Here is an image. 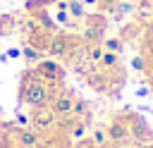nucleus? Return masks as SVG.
Returning a JSON list of instances; mask_svg holds the SVG:
<instances>
[{
	"mask_svg": "<svg viewBox=\"0 0 153 148\" xmlns=\"http://www.w3.org/2000/svg\"><path fill=\"white\" fill-rule=\"evenodd\" d=\"M14 17L12 14H5V17H0V36H7L10 31H14Z\"/></svg>",
	"mask_w": 153,
	"mask_h": 148,
	"instance_id": "nucleus-19",
	"label": "nucleus"
},
{
	"mask_svg": "<svg viewBox=\"0 0 153 148\" xmlns=\"http://www.w3.org/2000/svg\"><path fill=\"white\" fill-rule=\"evenodd\" d=\"M100 55H103V45H84V57H86L93 67H98Z\"/></svg>",
	"mask_w": 153,
	"mask_h": 148,
	"instance_id": "nucleus-15",
	"label": "nucleus"
},
{
	"mask_svg": "<svg viewBox=\"0 0 153 148\" xmlns=\"http://www.w3.org/2000/svg\"><path fill=\"white\" fill-rule=\"evenodd\" d=\"M98 69L108 76H120L122 74V62H120V55L117 53H108L103 50L100 55V62H98Z\"/></svg>",
	"mask_w": 153,
	"mask_h": 148,
	"instance_id": "nucleus-8",
	"label": "nucleus"
},
{
	"mask_svg": "<svg viewBox=\"0 0 153 148\" xmlns=\"http://www.w3.org/2000/svg\"><path fill=\"white\" fill-rule=\"evenodd\" d=\"M57 122H60V117H57L48 105H45V107H38V110H31V119H29V124H31V129L38 131V134L53 131V129L57 127Z\"/></svg>",
	"mask_w": 153,
	"mask_h": 148,
	"instance_id": "nucleus-5",
	"label": "nucleus"
},
{
	"mask_svg": "<svg viewBox=\"0 0 153 148\" xmlns=\"http://www.w3.org/2000/svg\"><path fill=\"white\" fill-rule=\"evenodd\" d=\"M86 129H88V124L79 119V122L67 131V134H69V138H72V141H84V138H86Z\"/></svg>",
	"mask_w": 153,
	"mask_h": 148,
	"instance_id": "nucleus-17",
	"label": "nucleus"
},
{
	"mask_svg": "<svg viewBox=\"0 0 153 148\" xmlns=\"http://www.w3.org/2000/svg\"><path fill=\"white\" fill-rule=\"evenodd\" d=\"M91 143L96 146V148H105L110 141H108V131H105V127H93L91 129Z\"/></svg>",
	"mask_w": 153,
	"mask_h": 148,
	"instance_id": "nucleus-14",
	"label": "nucleus"
},
{
	"mask_svg": "<svg viewBox=\"0 0 153 148\" xmlns=\"http://www.w3.org/2000/svg\"><path fill=\"white\" fill-rule=\"evenodd\" d=\"M105 131H108V141L110 143H117V146H127L131 138H129V127H127V117L124 115H117L108 127H105Z\"/></svg>",
	"mask_w": 153,
	"mask_h": 148,
	"instance_id": "nucleus-7",
	"label": "nucleus"
},
{
	"mask_svg": "<svg viewBox=\"0 0 153 148\" xmlns=\"http://www.w3.org/2000/svg\"><path fill=\"white\" fill-rule=\"evenodd\" d=\"M22 57H24V60H26V62L33 67L38 60H43V53H41L38 48H33L31 43H24V45H22Z\"/></svg>",
	"mask_w": 153,
	"mask_h": 148,
	"instance_id": "nucleus-13",
	"label": "nucleus"
},
{
	"mask_svg": "<svg viewBox=\"0 0 153 148\" xmlns=\"http://www.w3.org/2000/svg\"><path fill=\"white\" fill-rule=\"evenodd\" d=\"M33 72L36 76L48 84V86H62V76H65V69L60 64V60H53V57H43L33 64Z\"/></svg>",
	"mask_w": 153,
	"mask_h": 148,
	"instance_id": "nucleus-3",
	"label": "nucleus"
},
{
	"mask_svg": "<svg viewBox=\"0 0 153 148\" xmlns=\"http://www.w3.org/2000/svg\"><path fill=\"white\" fill-rule=\"evenodd\" d=\"M79 45H84L81 38H74L72 33L60 31V33H53V36H50V43H48V53H45V55H50L53 60L74 62V60L79 57Z\"/></svg>",
	"mask_w": 153,
	"mask_h": 148,
	"instance_id": "nucleus-2",
	"label": "nucleus"
},
{
	"mask_svg": "<svg viewBox=\"0 0 153 148\" xmlns=\"http://www.w3.org/2000/svg\"><path fill=\"white\" fill-rule=\"evenodd\" d=\"M105 148H124V146H117V143H108Z\"/></svg>",
	"mask_w": 153,
	"mask_h": 148,
	"instance_id": "nucleus-29",
	"label": "nucleus"
},
{
	"mask_svg": "<svg viewBox=\"0 0 153 148\" xmlns=\"http://www.w3.org/2000/svg\"><path fill=\"white\" fill-rule=\"evenodd\" d=\"M67 14L72 17V21H81V19L86 17L84 2H81V0H67Z\"/></svg>",
	"mask_w": 153,
	"mask_h": 148,
	"instance_id": "nucleus-12",
	"label": "nucleus"
},
{
	"mask_svg": "<svg viewBox=\"0 0 153 148\" xmlns=\"http://www.w3.org/2000/svg\"><path fill=\"white\" fill-rule=\"evenodd\" d=\"M120 12H131V2H120Z\"/></svg>",
	"mask_w": 153,
	"mask_h": 148,
	"instance_id": "nucleus-24",
	"label": "nucleus"
},
{
	"mask_svg": "<svg viewBox=\"0 0 153 148\" xmlns=\"http://www.w3.org/2000/svg\"><path fill=\"white\" fill-rule=\"evenodd\" d=\"M74 93L69 91V88H65V86H60L55 93H53V98H50V103H48V107L57 115V117H69L72 115V105H74Z\"/></svg>",
	"mask_w": 153,
	"mask_h": 148,
	"instance_id": "nucleus-6",
	"label": "nucleus"
},
{
	"mask_svg": "<svg viewBox=\"0 0 153 148\" xmlns=\"http://www.w3.org/2000/svg\"><path fill=\"white\" fill-rule=\"evenodd\" d=\"M31 19H36V24L43 29V31H48V33H53V29H55V24H53V19H50V14H48V10H33V17Z\"/></svg>",
	"mask_w": 153,
	"mask_h": 148,
	"instance_id": "nucleus-11",
	"label": "nucleus"
},
{
	"mask_svg": "<svg viewBox=\"0 0 153 148\" xmlns=\"http://www.w3.org/2000/svg\"><path fill=\"white\" fill-rule=\"evenodd\" d=\"M57 88H60V86H48V84H43V81L36 76L33 67H29V69L22 74V81H19V100H22L24 105H29L31 110H38V107H45V105L50 103V98H53V93H55Z\"/></svg>",
	"mask_w": 153,
	"mask_h": 148,
	"instance_id": "nucleus-1",
	"label": "nucleus"
},
{
	"mask_svg": "<svg viewBox=\"0 0 153 148\" xmlns=\"http://www.w3.org/2000/svg\"><path fill=\"white\" fill-rule=\"evenodd\" d=\"M22 55V48H12L10 53H7V57H19Z\"/></svg>",
	"mask_w": 153,
	"mask_h": 148,
	"instance_id": "nucleus-25",
	"label": "nucleus"
},
{
	"mask_svg": "<svg viewBox=\"0 0 153 148\" xmlns=\"http://www.w3.org/2000/svg\"><path fill=\"white\" fill-rule=\"evenodd\" d=\"M127 127H129V138L136 143V146H146V143H153V134L148 129V122L136 115V112H127Z\"/></svg>",
	"mask_w": 153,
	"mask_h": 148,
	"instance_id": "nucleus-4",
	"label": "nucleus"
},
{
	"mask_svg": "<svg viewBox=\"0 0 153 148\" xmlns=\"http://www.w3.org/2000/svg\"><path fill=\"white\" fill-rule=\"evenodd\" d=\"M76 148H96V146H93V143H91V138L86 136L84 141H76Z\"/></svg>",
	"mask_w": 153,
	"mask_h": 148,
	"instance_id": "nucleus-23",
	"label": "nucleus"
},
{
	"mask_svg": "<svg viewBox=\"0 0 153 148\" xmlns=\"http://www.w3.org/2000/svg\"><path fill=\"white\" fill-rule=\"evenodd\" d=\"M131 62H134V69H136V72H146V69H148V67H146V60H141V57H134Z\"/></svg>",
	"mask_w": 153,
	"mask_h": 148,
	"instance_id": "nucleus-22",
	"label": "nucleus"
},
{
	"mask_svg": "<svg viewBox=\"0 0 153 148\" xmlns=\"http://www.w3.org/2000/svg\"><path fill=\"white\" fill-rule=\"evenodd\" d=\"M139 148H153V143H146V146H139Z\"/></svg>",
	"mask_w": 153,
	"mask_h": 148,
	"instance_id": "nucleus-30",
	"label": "nucleus"
},
{
	"mask_svg": "<svg viewBox=\"0 0 153 148\" xmlns=\"http://www.w3.org/2000/svg\"><path fill=\"white\" fill-rule=\"evenodd\" d=\"M103 38H105V29L84 24V29H81V43L84 45H100Z\"/></svg>",
	"mask_w": 153,
	"mask_h": 148,
	"instance_id": "nucleus-10",
	"label": "nucleus"
},
{
	"mask_svg": "<svg viewBox=\"0 0 153 148\" xmlns=\"http://www.w3.org/2000/svg\"><path fill=\"white\" fill-rule=\"evenodd\" d=\"M146 38H151V41H153V19L148 21V31H146Z\"/></svg>",
	"mask_w": 153,
	"mask_h": 148,
	"instance_id": "nucleus-26",
	"label": "nucleus"
},
{
	"mask_svg": "<svg viewBox=\"0 0 153 148\" xmlns=\"http://www.w3.org/2000/svg\"><path fill=\"white\" fill-rule=\"evenodd\" d=\"M148 91H151V88H143V86H141V88H136V95H146Z\"/></svg>",
	"mask_w": 153,
	"mask_h": 148,
	"instance_id": "nucleus-27",
	"label": "nucleus"
},
{
	"mask_svg": "<svg viewBox=\"0 0 153 148\" xmlns=\"http://www.w3.org/2000/svg\"><path fill=\"white\" fill-rule=\"evenodd\" d=\"M84 5H98V0H81Z\"/></svg>",
	"mask_w": 153,
	"mask_h": 148,
	"instance_id": "nucleus-28",
	"label": "nucleus"
},
{
	"mask_svg": "<svg viewBox=\"0 0 153 148\" xmlns=\"http://www.w3.org/2000/svg\"><path fill=\"white\" fill-rule=\"evenodd\" d=\"M84 115H88V103L81 98V95H76L74 98V105H72V117H84Z\"/></svg>",
	"mask_w": 153,
	"mask_h": 148,
	"instance_id": "nucleus-18",
	"label": "nucleus"
},
{
	"mask_svg": "<svg viewBox=\"0 0 153 148\" xmlns=\"http://www.w3.org/2000/svg\"><path fill=\"white\" fill-rule=\"evenodd\" d=\"M84 19H86V24H91V26H100V29L108 26V24H105V14H100V12H98V14H86Z\"/></svg>",
	"mask_w": 153,
	"mask_h": 148,
	"instance_id": "nucleus-20",
	"label": "nucleus"
},
{
	"mask_svg": "<svg viewBox=\"0 0 153 148\" xmlns=\"http://www.w3.org/2000/svg\"><path fill=\"white\" fill-rule=\"evenodd\" d=\"M17 143H19V148H41V134L38 131H33L31 127H22V129H17Z\"/></svg>",
	"mask_w": 153,
	"mask_h": 148,
	"instance_id": "nucleus-9",
	"label": "nucleus"
},
{
	"mask_svg": "<svg viewBox=\"0 0 153 148\" xmlns=\"http://www.w3.org/2000/svg\"><path fill=\"white\" fill-rule=\"evenodd\" d=\"M57 21H60L62 26H72V17H69L65 10H60V12H57Z\"/></svg>",
	"mask_w": 153,
	"mask_h": 148,
	"instance_id": "nucleus-21",
	"label": "nucleus"
},
{
	"mask_svg": "<svg viewBox=\"0 0 153 148\" xmlns=\"http://www.w3.org/2000/svg\"><path fill=\"white\" fill-rule=\"evenodd\" d=\"M103 50H108V53H117V55H122V50H124V41L122 38H103Z\"/></svg>",
	"mask_w": 153,
	"mask_h": 148,
	"instance_id": "nucleus-16",
	"label": "nucleus"
}]
</instances>
